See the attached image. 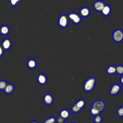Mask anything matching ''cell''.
<instances>
[{
  "label": "cell",
  "mask_w": 123,
  "mask_h": 123,
  "mask_svg": "<svg viewBox=\"0 0 123 123\" xmlns=\"http://www.w3.org/2000/svg\"><path fill=\"white\" fill-rule=\"evenodd\" d=\"M105 106V103L103 100H95L92 103V106L89 109V113L94 116L100 114L104 110Z\"/></svg>",
  "instance_id": "obj_1"
},
{
  "label": "cell",
  "mask_w": 123,
  "mask_h": 123,
  "mask_svg": "<svg viewBox=\"0 0 123 123\" xmlns=\"http://www.w3.org/2000/svg\"><path fill=\"white\" fill-rule=\"evenodd\" d=\"M96 79L94 77H89L86 79L83 84V89L86 92H91L95 88Z\"/></svg>",
  "instance_id": "obj_2"
},
{
  "label": "cell",
  "mask_w": 123,
  "mask_h": 123,
  "mask_svg": "<svg viewBox=\"0 0 123 123\" xmlns=\"http://www.w3.org/2000/svg\"><path fill=\"white\" fill-rule=\"evenodd\" d=\"M67 16L69 21H71L74 25L79 24L82 21V18L80 14L75 12H70Z\"/></svg>",
  "instance_id": "obj_3"
},
{
  "label": "cell",
  "mask_w": 123,
  "mask_h": 123,
  "mask_svg": "<svg viewBox=\"0 0 123 123\" xmlns=\"http://www.w3.org/2000/svg\"><path fill=\"white\" fill-rule=\"evenodd\" d=\"M69 19L67 15L62 14L59 16L58 19V24L60 27L62 28H66L69 24Z\"/></svg>",
  "instance_id": "obj_4"
},
{
  "label": "cell",
  "mask_w": 123,
  "mask_h": 123,
  "mask_svg": "<svg viewBox=\"0 0 123 123\" xmlns=\"http://www.w3.org/2000/svg\"><path fill=\"white\" fill-rule=\"evenodd\" d=\"M112 39L116 43H120L123 40V31L120 29H116L112 35Z\"/></svg>",
  "instance_id": "obj_5"
},
{
  "label": "cell",
  "mask_w": 123,
  "mask_h": 123,
  "mask_svg": "<svg viewBox=\"0 0 123 123\" xmlns=\"http://www.w3.org/2000/svg\"><path fill=\"white\" fill-rule=\"evenodd\" d=\"M121 90V86L118 84H113L110 88L109 93L111 96H115L118 94Z\"/></svg>",
  "instance_id": "obj_6"
},
{
  "label": "cell",
  "mask_w": 123,
  "mask_h": 123,
  "mask_svg": "<svg viewBox=\"0 0 123 123\" xmlns=\"http://www.w3.org/2000/svg\"><path fill=\"white\" fill-rule=\"evenodd\" d=\"M37 81L40 85L43 86L47 83L48 78L45 74L40 73L37 76Z\"/></svg>",
  "instance_id": "obj_7"
},
{
  "label": "cell",
  "mask_w": 123,
  "mask_h": 123,
  "mask_svg": "<svg viewBox=\"0 0 123 123\" xmlns=\"http://www.w3.org/2000/svg\"><path fill=\"white\" fill-rule=\"evenodd\" d=\"M105 4L106 3L103 1L97 0L94 2L93 6V8L96 12H100Z\"/></svg>",
  "instance_id": "obj_8"
},
{
  "label": "cell",
  "mask_w": 123,
  "mask_h": 123,
  "mask_svg": "<svg viewBox=\"0 0 123 123\" xmlns=\"http://www.w3.org/2000/svg\"><path fill=\"white\" fill-rule=\"evenodd\" d=\"M43 101L47 105H50L54 102V98L50 93L45 94L43 97Z\"/></svg>",
  "instance_id": "obj_9"
},
{
  "label": "cell",
  "mask_w": 123,
  "mask_h": 123,
  "mask_svg": "<svg viewBox=\"0 0 123 123\" xmlns=\"http://www.w3.org/2000/svg\"><path fill=\"white\" fill-rule=\"evenodd\" d=\"M1 45L4 50H8L12 46V42L10 38H5L2 41Z\"/></svg>",
  "instance_id": "obj_10"
},
{
  "label": "cell",
  "mask_w": 123,
  "mask_h": 123,
  "mask_svg": "<svg viewBox=\"0 0 123 123\" xmlns=\"http://www.w3.org/2000/svg\"><path fill=\"white\" fill-rule=\"evenodd\" d=\"M91 12L90 9L87 7H83L79 10V14L81 17L86 18L90 14Z\"/></svg>",
  "instance_id": "obj_11"
},
{
  "label": "cell",
  "mask_w": 123,
  "mask_h": 123,
  "mask_svg": "<svg viewBox=\"0 0 123 123\" xmlns=\"http://www.w3.org/2000/svg\"><path fill=\"white\" fill-rule=\"evenodd\" d=\"M111 7L109 5L106 4L104 8L101 11L100 13L104 16H108L109 15H110V14L111 13Z\"/></svg>",
  "instance_id": "obj_12"
},
{
  "label": "cell",
  "mask_w": 123,
  "mask_h": 123,
  "mask_svg": "<svg viewBox=\"0 0 123 123\" xmlns=\"http://www.w3.org/2000/svg\"><path fill=\"white\" fill-rule=\"evenodd\" d=\"M26 65L28 68L30 69H35L37 66V62L34 59H29L26 62Z\"/></svg>",
  "instance_id": "obj_13"
},
{
  "label": "cell",
  "mask_w": 123,
  "mask_h": 123,
  "mask_svg": "<svg viewBox=\"0 0 123 123\" xmlns=\"http://www.w3.org/2000/svg\"><path fill=\"white\" fill-rule=\"evenodd\" d=\"M59 114L60 116L63 118L65 120L69 119L71 116V113L70 111L66 109H62L60 111Z\"/></svg>",
  "instance_id": "obj_14"
},
{
  "label": "cell",
  "mask_w": 123,
  "mask_h": 123,
  "mask_svg": "<svg viewBox=\"0 0 123 123\" xmlns=\"http://www.w3.org/2000/svg\"><path fill=\"white\" fill-rule=\"evenodd\" d=\"M10 32V27L7 25H4L0 27V34L2 36H7L9 34Z\"/></svg>",
  "instance_id": "obj_15"
},
{
  "label": "cell",
  "mask_w": 123,
  "mask_h": 123,
  "mask_svg": "<svg viewBox=\"0 0 123 123\" xmlns=\"http://www.w3.org/2000/svg\"><path fill=\"white\" fill-rule=\"evenodd\" d=\"M14 90V86L13 84L11 83H8L4 89L3 91L4 93L7 95H10L12 94Z\"/></svg>",
  "instance_id": "obj_16"
},
{
  "label": "cell",
  "mask_w": 123,
  "mask_h": 123,
  "mask_svg": "<svg viewBox=\"0 0 123 123\" xmlns=\"http://www.w3.org/2000/svg\"><path fill=\"white\" fill-rule=\"evenodd\" d=\"M106 73L109 75H113L116 74V66L110 65L106 69Z\"/></svg>",
  "instance_id": "obj_17"
},
{
  "label": "cell",
  "mask_w": 123,
  "mask_h": 123,
  "mask_svg": "<svg viewBox=\"0 0 123 123\" xmlns=\"http://www.w3.org/2000/svg\"><path fill=\"white\" fill-rule=\"evenodd\" d=\"M78 107H79L81 110H82L86 105V102L85 99L83 98H80L76 101L75 103Z\"/></svg>",
  "instance_id": "obj_18"
},
{
  "label": "cell",
  "mask_w": 123,
  "mask_h": 123,
  "mask_svg": "<svg viewBox=\"0 0 123 123\" xmlns=\"http://www.w3.org/2000/svg\"><path fill=\"white\" fill-rule=\"evenodd\" d=\"M116 74L120 75H123V65H118L116 66Z\"/></svg>",
  "instance_id": "obj_19"
},
{
  "label": "cell",
  "mask_w": 123,
  "mask_h": 123,
  "mask_svg": "<svg viewBox=\"0 0 123 123\" xmlns=\"http://www.w3.org/2000/svg\"><path fill=\"white\" fill-rule=\"evenodd\" d=\"M56 122V119L53 116H50L46 119L43 123H55Z\"/></svg>",
  "instance_id": "obj_20"
},
{
  "label": "cell",
  "mask_w": 123,
  "mask_h": 123,
  "mask_svg": "<svg viewBox=\"0 0 123 123\" xmlns=\"http://www.w3.org/2000/svg\"><path fill=\"white\" fill-rule=\"evenodd\" d=\"M72 111L74 113H78L81 111L82 110H81L79 107L77 106V105L74 103L71 108Z\"/></svg>",
  "instance_id": "obj_21"
},
{
  "label": "cell",
  "mask_w": 123,
  "mask_h": 123,
  "mask_svg": "<svg viewBox=\"0 0 123 123\" xmlns=\"http://www.w3.org/2000/svg\"><path fill=\"white\" fill-rule=\"evenodd\" d=\"M22 0H9V4L12 7H15L18 5Z\"/></svg>",
  "instance_id": "obj_22"
},
{
  "label": "cell",
  "mask_w": 123,
  "mask_h": 123,
  "mask_svg": "<svg viewBox=\"0 0 123 123\" xmlns=\"http://www.w3.org/2000/svg\"><path fill=\"white\" fill-rule=\"evenodd\" d=\"M95 117L94 118V122L95 123H101L102 121V118L101 117V116L100 115V114H98L97 115L95 116H94Z\"/></svg>",
  "instance_id": "obj_23"
},
{
  "label": "cell",
  "mask_w": 123,
  "mask_h": 123,
  "mask_svg": "<svg viewBox=\"0 0 123 123\" xmlns=\"http://www.w3.org/2000/svg\"><path fill=\"white\" fill-rule=\"evenodd\" d=\"M7 84L8 83L6 81L4 80H0V90L3 91Z\"/></svg>",
  "instance_id": "obj_24"
},
{
  "label": "cell",
  "mask_w": 123,
  "mask_h": 123,
  "mask_svg": "<svg viewBox=\"0 0 123 123\" xmlns=\"http://www.w3.org/2000/svg\"><path fill=\"white\" fill-rule=\"evenodd\" d=\"M117 114L119 117H123V106H121L117 109Z\"/></svg>",
  "instance_id": "obj_25"
},
{
  "label": "cell",
  "mask_w": 123,
  "mask_h": 123,
  "mask_svg": "<svg viewBox=\"0 0 123 123\" xmlns=\"http://www.w3.org/2000/svg\"><path fill=\"white\" fill-rule=\"evenodd\" d=\"M65 120L63 118L59 115L58 117L56 119V122L57 123H64L65 122Z\"/></svg>",
  "instance_id": "obj_26"
},
{
  "label": "cell",
  "mask_w": 123,
  "mask_h": 123,
  "mask_svg": "<svg viewBox=\"0 0 123 123\" xmlns=\"http://www.w3.org/2000/svg\"><path fill=\"white\" fill-rule=\"evenodd\" d=\"M4 50L3 48H2L1 44H0V58H1L4 54Z\"/></svg>",
  "instance_id": "obj_27"
},
{
  "label": "cell",
  "mask_w": 123,
  "mask_h": 123,
  "mask_svg": "<svg viewBox=\"0 0 123 123\" xmlns=\"http://www.w3.org/2000/svg\"><path fill=\"white\" fill-rule=\"evenodd\" d=\"M120 83L123 85V75H122L120 78Z\"/></svg>",
  "instance_id": "obj_28"
},
{
  "label": "cell",
  "mask_w": 123,
  "mask_h": 123,
  "mask_svg": "<svg viewBox=\"0 0 123 123\" xmlns=\"http://www.w3.org/2000/svg\"><path fill=\"white\" fill-rule=\"evenodd\" d=\"M30 123H39L36 121H32Z\"/></svg>",
  "instance_id": "obj_29"
},
{
  "label": "cell",
  "mask_w": 123,
  "mask_h": 123,
  "mask_svg": "<svg viewBox=\"0 0 123 123\" xmlns=\"http://www.w3.org/2000/svg\"><path fill=\"white\" fill-rule=\"evenodd\" d=\"M75 123V122H71V123Z\"/></svg>",
  "instance_id": "obj_30"
},
{
  "label": "cell",
  "mask_w": 123,
  "mask_h": 123,
  "mask_svg": "<svg viewBox=\"0 0 123 123\" xmlns=\"http://www.w3.org/2000/svg\"></svg>",
  "instance_id": "obj_31"
}]
</instances>
